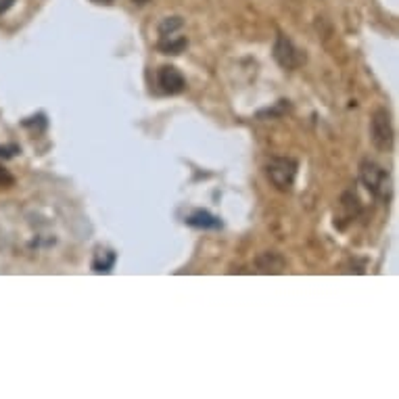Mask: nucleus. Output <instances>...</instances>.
<instances>
[{"instance_id": "nucleus-14", "label": "nucleus", "mask_w": 399, "mask_h": 399, "mask_svg": "<svg viewBox=\"0 0 399 399\" xmlns=\"http://www.w3.org/2000/svg\"><path fill=\"white\" fill-rule=\"evenodd\" d=\"M134 4H146V2H148V0H132Z\"/></svg>"}, {"instance_id": "nucleus-12", "label": "nucleus", "mask_w": 399, "mask_h": 399, "mask_svg": "<svg viewBox=\"0 0 399 399\" xmlns=\"http://www.w3.org/2000/svg\"><path fill=\"white\" fill-rule=\"evenodd\" d=\"M17 153H21V148L17 144H6V146H0V157L8 159V157H15Z\"/></svg>"}, {"instance_id": "nucleus-8", "label": "nucleus", "mask_w": 399, "mask_h": 399, "mask_svg": "<svg viewBox=\"0 0 399 399\" xmlns=\"http://www.w3.org/2000/svg\"><path fill=\"white\" fill-rule=\"evenodd\" d=\"M159 48H161L165 55H180V52L186 48V38H176V40H174V34H169V36H161V40H159Z\"/></svg>"}, {"instance_id": "nucleus-6", "label": "nucleus", "mask_w": 399, "mask_h": 399, "mask_svg": "<svg viewBox=\"0 0 399 399\" xmlns=\"http://www.w3.org/2000/svg\"><path fill=\"white\" fill-rule=\"evenodd\" d=\"M186 224L190 228H199V230H211V228H222V222L211 216L209 211H203V209H197L192 211L188 218H186Z\"/></svg>"}, {"instance_id": "nucleus-3", "label": "nucleus", "mask_w": 399, "mask_h": 399, "mask_svg": "<svg viewBox=\"0 0 399 399\" xmlns=\"http://www.w3.org/2000/svg\"><path fill=\"white\" fill-rule=\"evenodd\" d=\"M370 140L379 150H391L393 148V124H391V115L387 109H377L370 122Z\"/></svg>"}, {"instance_id": "nucleus-5", "label": "nucleus", "mask_w": 399, "mask_h": 399, "mask_svg": "<svg viewBox=\"0 0 399 399\" xmlns=\"http://www.w3.org/2000/svg\"><path fill=\"white\" fill-rule=\"evenodd\" d=\"M157 82H159V86H161V90H163L165 94H180V92L186 88L184 76L180 74L178 67H172V65H165V67L159 69Z\"/></svg>"}, {"instance_id": "nucleus-13", "label": "nucleus", "mask_w": 399, "mask_h": 399, "mask_svg": "<svg viewBox=\"0 0 399 399\" xmlns=\"http://www.w3.org/2000/svg\"><path fill=\"white\" fill-rule=\"evenodd\" d=\"M13 2H15V0H0V15H2V13H6V10L13 6Z\"/></svg>"}, {"instance_id": "nucleus-1", "label": "nucleus", "mask_w": 399, "mask_h": 399, "mask_svg": "<svg viewBox=\"0 0 399 399\" xmlns=\"http://www.w3.org/2000/svg\"><path fill=\"white\" fill-rule=\"evenodd\" d=\"M297 167H299V165H297L295 159L276 157V159H272V161L267 163L266 174L267 178H270V182H272L278 190L286 192V190H290V186H293V182H295Z\"/></svg>"}, {"instance_id": "nucleus-4", "label": "nucleus", "mask_w": 399, "mask_h": 399, "mask_svg": "<svg viewBox=\"0 0 399 399\" xmlns=\"http://www.w3.org/2000/svg\"><path fill=\"white\" fill-rule=\"evenodd\" d=\"M274 59L280 67L284 69H297L305 63V55L286 38V36H278L276 44H274Z\"/></svg>"}, {"instance_id": "nucleus-9", "label": "nucleus", "mask_w": 399, "mask_h": 399, "mask_svg": "<svg viewBox=\"0 0 399 399\" xmlns=\"http://www.w3.org/2000/svg\"><path fill=\"white\" fill-rule=\"evenodd\" d=\"M115 264V253L113 251H99L94 262H92V267L97 272H109Z\"/></svg>"}, {"instance_id": "nucleus-7", "label": "nucleus", "mask_w": 399, "mask_h": 399, "mask_svg": "<svg viewBox=\"0 0 399 399\" xmlns=\"http://www.w3.org/2000/svg\"><path fill=\"white\" fill-rule=\"evenodd\" d=\"M258 267L264 274H280L284 270V260L278 253H262L258 258Z\"/></svg>"}, {"instance_id": "nucleus-10", "label": "nucleus", "mask_w": 399, "mask_h": 399, "mask_svg": "<svg viewBox=\"0 0 399 399\" xmlns=\"http://www.w3.org/2000/svg\"><path fill=\"white\" fill-rule=\"evenodd\" d=\"M182 25H184V21H182L180 17H167V19H163L161 25H159V36H169V34H174L176 29H180Z\"/></svg>"}, {"instance_id": "nucleus-11", "label": "nucleus", "mask_w": 399, "mask_h": 399, "mask_svg": "<svg viewBox=\"0 0 399 399\" xmlns=\"http://www.w3.org/2000/svg\"><path fill=\"white\" fill-rule=\"evenodd\" d=\"M13 182H15L13 174L6 167L0 165V188H8V186H13Z\"/></svg>"}, {"instance_id": "nucleus-2", "label": "nucleus", "mask_w": 399, "mask_h": 399, "mask_svg": "<svg viewBox=\"0 0 399 399\" xmlns=\"http://www.w3.org/2000/svg\"><path fill=\"white\" fill-rule=\"evenodd\" d=\"M360 178L377 199H389V174H387V169H383L374 161H364L360 165Z\"/></svg>"}]
</instances>
